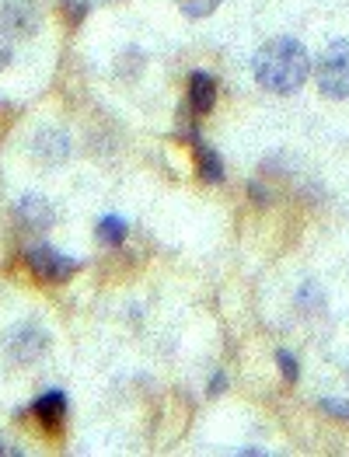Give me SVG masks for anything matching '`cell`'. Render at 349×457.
<instances>
[{"mask_svg":"<svg viewBox=\"0 0 349 457\" xmlns=\"http://www.w3.org/2000/svg\"><path fill=\"white\" fill-rule=\"evenodd\" d=\"M255 80L272 91V95H290L297 91L311 74L308 49L297 38H270L259 53H255Z\"/></svg>","mask_w":349,"mask_h":457,"instance_id":"6da1fadb","label":"cell"},{"mask_svg":"<svg viewBox=\"0 0 349 457\" xmlns=\"http://www.w3.org/2000/svg\"><path fill=\"white\" fill-rule=\"evenodd\" d=\"M314 77H318L321 95H328V98H349V38L332 42L318 56Z\"/></svg>","mask_w":349,"mask_h":457,"instance_id":"7a4b0ae2","label":"cell"},{"mask_svg":"<svg viewBox=\"0 0 349 457\" xmlns=\"http://www.w3.org/2000/svg\"><path fill=\"white\" fill-rule=\"evenodd\" d=\"M29 269H32L39 279H46V283H63V279H71V272H78L80 262L60 255V252L49 248V245H36V248H29Z\"/></svg>","mask_w":349,"mask_h":457,"instance_id":"3957f363","label":"cell"},{"mask_svg":"<svg viewBox=\"0 0 349 457\" xmlns=\"http://www.w3.org/2000/svg\"><path fill=\"white\" fill-rule=\"evenodd\" d=\"M46 349H49V336L39 325H18L7 332V353L18 363H36Z\"/></svg>","mask_w":349,"mask_h":457,"instance_id":"277c9868","label":"cell"},{"mask_svg":"<svg viewBox=\"0 0 349 457\" xmlns=\"http://www.w3.org/2000/svg\"><path fill=\"white\" fill-rule=\"evenodd\" d=\"M217 105V80L203 71H195L189 77V109L193 115H210Z\"/></svg>","mask_w":349,"mask_h":457,"instance_id":"5b68a950","label":"cell"},{"mask_svg":"<svg viewBox=\"0 0 349 457\" xmlns=\"http://www.w3.org/2000/svg\"><path fill=\"white\" fill-rule=\"evenodd\" d=\"M32 412H36V420L46 422V426H60L63 416H67V395H63V391H46V395L36 398Z\"/></svg>","mask_w":349,"mask_h":457,"instance_id":"8992f818","label":"cell"},{"mask_svg":"<svg viewBox=\"0 0 349 457\" xmlns=\"http://www.w3.org/2000/svg\"><path fill=\"white\" fill-rule=\"evenodd\" d=\"M18 217L29 224V228H36V230H46L49 224H53V206L42 199V195H25L21 203H18Z\"/></svg>","mask_w":349,"mask_h":457,"instance_id":"52a82bcc","label":"cell"},{"mask_svg":"<svg viewBox=\"0 0 349 457\" xmlns=\"http://www.w3.org/2000/svg\"><path fill=\"white\" fill-rule=\"evenodd\" d=\"M126 220L122 217H102L98 220V228H95V234H98V241L102 245H109V248H119L122 241H126Z\"/></svg>","mask_w":349,"mask_h":457,"instance_id":"ba28073f","label":"cell"},{"mask_svg":"<svg viewBox=\"0 0 349 457\" xmlns=\"http://www.w3.org/2000/svg\"><path fill=\"white\" fill-rule=\"evenodd\" d=\"M193 144H195V154H199V175H203L206 182H224V164H220L217 151L203 147L199 140H193Z\"/></svg>","mask_w":349,"mask_h":457,"instance_id":"9c48e42d","label":"cell"},{"mask_svg":"<svg viewBox=\"0 0 349 457\" xmlns=\"http://www.w3.org/2000/svg\"><path fill=\"white\" fill-rule=\"evenodd\" d=\"M217 4H220V0H179V7H182L189 18H206V14H213Z\"/></svg>","mask_w":349,"mask_h":457,"instance_id":"30bf717a","label":"cell"},{"mask_svg":"<svg viewBox=\"0 0 349 457\" xmlns=\"http://www.w3.org/2000/svg\"><path fill=\"white\" fill-rule=\"evenodd\" d=\"M276 360H279V370H283V378H287V381H297V378H301V367H297V360H294L287 349H279V353H276Z\"/></svg>","mask_w":349,"mask_h":457,"instance_id":"8fae6325","label":"cell"},{"mask_svg":"<svg viewBox=\"0 0 349 457\" xmlns=\"http://www.w3.org/2000/svg\"><path fill=\"white\" fill-rule=\"evenodd\" d=\"M321 412H328V416H339V420H349V402L325 398V402H321Z\"/></svg>","mask_w":349,"mask_h":457,"instance_id":"7c38bea8","label":"cell"},{"mask_svg":"<svg viewBox=\"0 0 349 457\" xmlns=\"http://www.w3.org/2000/svg\"><path fill=\"white\" fill-rule=\"evenodd\" d=\"M228 387V378L224 374H213V384H210V395H220Z\"/></svg>","mask_w":349,"mask_h":457,"instance_id":"4fadbf2b","label":"cell"},{"mask_svg":"<svg viewBox=\"0 0 349 457\" xmlns=\"http://www.w3.org/2000/svg\"><path fill=\"white\" fill-rule=\"evenodd\" d=\"M0 454H18L14 447H7V444H0Z\"/></svg>","mask_w":349,"mask_h":457,"instance_id":"5bb4252c","label":"cell"},{"mask_svg":"<svg viewBox=\"0 0 349 457\" xmlns=\"http://www.w3.org/2000/svg\"><path fill=\"white\" fill-rule=\"evenodd\" d=\"M346 374H349V370H346Z\"/></svg>","mask_w":349,"mask_h":457,"instance_id":"9a60e30c","label":"cell"}]
</instances>
